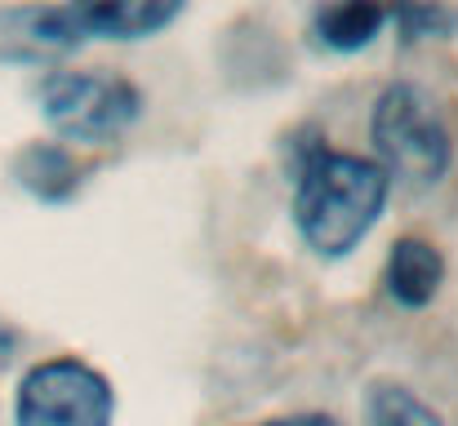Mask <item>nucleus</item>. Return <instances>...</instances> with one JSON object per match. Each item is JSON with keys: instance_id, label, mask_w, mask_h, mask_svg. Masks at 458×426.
Masks as SVG:
<instances>
[{"instance_id": "nucleus-5", "label": "nucleus", "mask_w": 458, "mask_h": 426, "mask_svg": "<svg viewBox=\"0 0 458 426\" xmlns=\"http://www.w3.org/2000/svg\"><path fill=\"white\" fill-rule=\"evenodd\" d=\"M187 0H67L58 9H36L31 36L40 45H81L89 36L103 40H143L169 27Z\"/></svg>"}, {"instance_id": "nucleus-3", "label": "nucleus", "mask_w": 458, "mask_h": 426, "mask_svg": "<svg viewBox=\"0 0 458 426\" xmlns=\"http://www.w3.org/2000/svg\"><path fill=\"white\" fill-rule=\"evenodd\" d=\"M40 112L67 142H116L143 112V94L107 71H54L40 85Z\"/></svg>"}, {"instance_id": "nucleus-12", "label": "nucleus", "mask_w": 458, "mask_h": 426, "mask_svg": "<svg viewBox=\"0 0 458 426\" xmlns=\"http://www.w3.org/2000/svg\"><path fill=\"white\" fill-rule=\"evenodd\" d=\"M18 351V329L0 315V364H9V355Z\"/></svg>"}, {"instance_id": "nucleus-1", "label": "nucleus", "mask_w": 458, "mask_h": 426, "mask_svg": "<svg viewBox=\"0 0 458 426\" xmlns=\"http://www.w3.org/2000/svg\"><path fill=\"white\" fill-rule=\"evenodd\" d=\"M387 205V173L378 160L316 146L294 182V227L320 258H347Z\"/></svg>"}, {"instance_id": "nucleus-9", "label": "nucleus", "mask_w": 458, "mask_h": 426, "mask_svg": "<svg viewBox=\"0 0 458 426\" xmlns=\"http://www.w3.org/2000/svg\"><path fill=\"white\" fill-rule=\"evenodd\" d=\"M365 418L369 426H445L432 405H423L414 391L396 382H374L365 391Z\"/></svg>"}, {"instance_id": "nucleus-10", "label": "nucleus", "mask_w": 458, "mask_h": 426, "mask_svg": "<svg viewBox=\"0 0 458 426\" xmlns=\"http://www.w3.org/2000/svg\"><path fill=\"white\" fill-rule=\"evenodd\" d=\"M392 18L401 22L405 40H423V36H441L454 27V13H445L432 0H392Z\"/></svg>"}, {"instance_id": "nucleus-4", "label": "nucleus", "mask_w": 458, "mask_h": 426, "mask_svg": "<svg viewBox=\"0 0 458 426\" xmlns=\"http://www.w3.org/2000/svg\"><path fill=\"white\" fill-rule=\"evenodd\" d=\"M112 382L76 355L31 364L13 400L18 426H112Z\"/></svg>"}, {"instance_id": "nucleus-11", "label": "nucleus", "mask_w": 458, "mask_h": 426, "mask_svg": "<svg viewBox=\"0 0 458 426\" xmlns=\"http://www.w3.org/2000/svg\"><path fill=\"white\" fill-rule=\"evenodd\" d=\"M259 426H338V422L325 418V413H294V418H272V422H259Z\"/></svg>"}, {"instance_id": "nucleus-8", "label": "nucleus", "mask_w": 458, "mask_h": 426, "mask_svg": "<svg viewBox=\"0 0 458 426\" xmlns=\"http://www.w3.org/2000/svg\"><path fill=\"white\" fill-rule=\"evenodd\" d=\"M18 182L31 187L40 200H67L76 191V182H81V164L63 146L36 142L18 155Z\"/></svg>"}, {"instance_id": "nucleus-7", "label": "nucleus", "mask_w": 458, "mask_h": 426, "mask_svg": "<svg viewBox=\"0 0 458 426\" xmlns=\"http://www.w3.org/2000/svg\"><path fill=\"white\" fill-rule=\"evenodd\" d=\"M441 280H445V258L428 240H396L392 245L383 284L401 306H410V311L428 306L441 293Z\"/></svg>"}, {"instance_id": "nucleus-2", "label": "nucleus", "mask_w": 458, "mask_h": 426, "mask_svg": "<svg viewBox=\"0 0 458 426\" xmlns=\"http://www.w3.org/2000/svg\"><path fill=\"white\" fill-rule=\"evenodd\" d=\"M369 134L383 155V173H396V178L419 182V187L441 182L450 160H454L450 129L441 125L437 107L410 85L383 89V98L374 103Z\"/></svg>"}, {"instance_id": "nucleus-6", "label": "nucleus", "mask_w": 458, "mask_h": 426, "mask_svg": "<svg viewBox=\"0 0 458 426\" xmlns=\"http://www.w3.org/2000/svg\"><path fill=\"white\" fill-rule=\"evenodd\" d=\"M392 22V0H325L316 9V40L334 54H356L365 49L383 27Z\"/></svg>"}]
</instances>
